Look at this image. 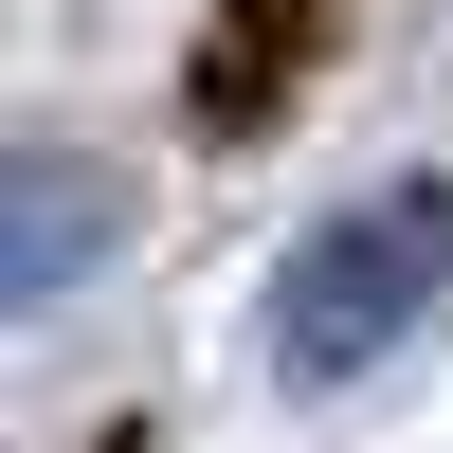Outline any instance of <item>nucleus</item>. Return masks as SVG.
<instances>
[{
	"label": "nucleus",
	"instance_id": "1",
	"mask_svg": "<svg viewBox=\"0 0 453 453\" xmlns=\"http://www.w3.org/2000/svg\"><path fill=\"white\" fill-rule=\"evenodd\" d=\"M453 273V200L435 181H363L345 218H309V254L273 273V363L290 381H363Z\"/></svg>",
	"mask_w": 453,
	"mask_h": 453
},
{
	"label": "nucleus",
	"instance_id": "2",
	"mask_svg": "<svg viewBox=\"0 0 453 453\" xmlns=\"http://www.w3.org/2000/svg\"><path fill=\"white\" fill-rule=\"evenodd\" d=\"M109 254H127V181L73 164V145H0V326L55 309V290H91Z\"/></svg>",
	"mask_w": 453,
	"mask_h": 453
},
{
	"label": "nucleus",
	"instance_id": "3",
	"mask_svg": "<svg viewBox=\"0 0 453 453\" xmlns=\"http://www.w3.org/2000/svg\"><path fill=\"white\" fill-rule=\"evenodd\" d=\"M290 55H309V0H236V36L200 55V109H218V127H254V109L290 91Z\"/></svg>",
	"mask_w": 453,
	"mask_h": 453
}]
</instances>
